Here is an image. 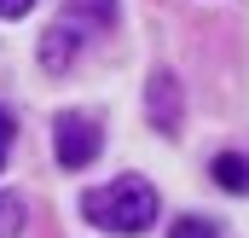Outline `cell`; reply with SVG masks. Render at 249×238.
Instances as JSON below:
<instances>
[{
	"label": "cell",
	"instance_id": "1",
	"mask_svg": "<svg viewBox=\"0 0 249 238\" xmlns=\"http://www.w3.org/2000/svg\"><path fill=\"white\" fill-rule=\"evenodd\" d=\"M81 215L93 227H105V233L133 238V233H145L157 221V192H151V180L122 175V180H110V186H99V192H87L81 198Z\"/></svg>",
	"mask_w": 249,
	"mask_h": 238
},
{
	"label": "cell",
	"instance_id": "2",
	"mask_svg": "<svg viewBox=\"0 0 249 238\" xmlns=\"http://www.w3.org/2000/svg\"><path fill=\"white\" fill-rule=\"evenodd\" d=\"M99 145H105V134H99L87 117H58V128H53V151H58L64 169H87V163L99 157Z\"/></svg>",
	"mask_w": 249,
	"mask_h": 238
},
{
	"label": "cell",
	"instance_id": "3",
	"mask_svg": "<svg viewBox=\"0 0 249 238\" xmlns=\"http://www.w3.org/2000/svg\"><path fill=\"white\" fill-rule=\"evenodd\" d=\"M81 41H87V29L70 23V18H58V23L47 29V41H41V64H47V70H70V59H75Z\"/></svg>",
	"mask_w": 249,
	"mask_h": 238
},
{
	"label": "cell",
	"instance_id": "4",
	"mask_svg": "<svg viewBox=\"0 0 249 238\" xmlns=\"http://www.w3.org/2000/svg\"><path fill=\"white\" fill-rule=\"evenodd\" d=\"M145 105H151L157 128H174V122H180V87H174V76H157L151 93H145Z\"/></svg>",
	"mask_w": 249,
	"mask_h": 238
},
{
	"label": "cell",
	"instance_id": "5",
	"mask_svg": "<svg viewBox=\"0 0 249 238\" xmlns=\"http://www.w3.org/2000/svg\"><path fill=\"white\" fill-rule=\"evenodd\" d=\"M64 18H70V23H81V29H110L116 0H70V6H64Z\"/></svg>",
	"mask_w": 249,
	"mask_h": 238
},
{
	"label": "cell",
	"instance_id": "6",
	"mask_svg": "<svg viewBox=\"0 0 249 238\" xmlns=\"http://www.w3.org/2000/svg\"><path fill=\"white\" fill-rule=\"evenodd\" d=\"M214 180L226 186V192H249V157H214Z\"/></svg>",
	"mask_w": 249,
	"mask_h": 238
},
{
	"label": "cell",
	"instance_id": "7",
	"mask_svg": "<svg viewBox=\"0 0 249 238\" xmlns=\"http://www.w3.org/2000/svg\"><path fill=\"white\" fill-rule=\"evenodd\" d=\"M18 233H23V203L6 192L0 198V238H18Z\"/></svg>",
	"mask_w": 249,
	"mask_h": 238
},
{
	"label": "cell",
	"instance_id": "8",
	"mask_svg": "<svg viewBox=\"0 0 249 238\" xmlns=\"http://www.w3.org/2000/svg\"><path fill=\"white\" fill-rule=\"evenodd\" d=\"M168 238H214V227L191 215V221H180V227H174V233H168Z\"/></svg>",
	"mask_w": 249,
	"mask_h": 238
},
{
	"label": "cell",
	"instance_id": "9",
	"mask_svg": "<svg viewBox=\"0 0 249 238\" xmlns=\"http://www.w3.org/2000/svg\"><path fill=\"white\" fill-rule=\"evenodd\" d=\"M29 6H35V0H0V18H23Z\"/></svg>",
	"mask_w": 249,
	"mask_h": 238
},
{
	"label": "cell",
	"instance_id": "10",
	"mask_svg": "<svg viewBox=\"0 0 249 238\" xmlns=\"http://www.w3.org/2000/svg\"><path fill=\"white\" fill-rule=\"evenodd\" d=\"M6 151H12V117L0 111V163H6Z\"/></svg>",
	"mask_w": 249,
	"mask_h": 238
}]
</instances>
